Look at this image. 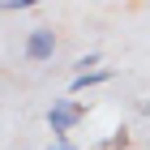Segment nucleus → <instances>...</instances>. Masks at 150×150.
Returning a JSON list of instances; mask_svg holds the SVG:
<instances>
[{"label":"nucleus","instance_id":"obj_5","mask_svg":"<svg viewBox=\"0 0 150 150\" xmlns=\"http://www.w3.org/2000/svg\"><path fill=\"white\" fill-rule=\"evenodd\" d=\"M52 150H77V146H69V142L60 137V142H52Z\"/></svg>","mask_w":150,"mask_h":150},{"label":"nucleus","instance_id":"obj_3","mask_svg":"<svg viewBox=\"0 0 150 150\" xmlns=\"http://www.w3.org/2000/svg\"><path fill=\"white\" fill-rule=\"evenodd\" d=\"M107 77H112L107 69H94V73H86V77H73V94H81L86 86H99V81H107Z\"/></svg>","mask_w":150,"mask_h":150},{"label":"nucleus","instance_id":"obj_2","mask_svg":"<svg viewBox=\"0 0 150 150\" xmlns=\"http://www.w3.org/2000/svg\"><path fill=\"white\" fill-rule=\"evenodd\" d=\"M52 52H56V35H52L47 26L30 30V39H26V56L35 60V64H43V60H52Z\"/></svg>","mask_w":150,"mask_h":150},{"label":"nucleus","instance_id":"obj_4","mask_svg":"<svg viewBox=\"0 0 150 150\" xmlns=\"http://www.w3.org/2000/svg\"><path fill=\"white\" fill-rule=\"evenodd\" d=\"M125 146H129V137H125V133H116V137H107L99 150H125Z\"/></svg>","mask_w":150,"mask_h":150},{"label":"nucleus","instance_id":"obj_1","mask_svg":"<svg viewBox=\"0 0 150 150\" xmlns=\"http://www.w3.org/2000/svg\"><path fill=\"white\" fill-rule=\"evenodd\" d=\"M81 116H86V112H81L77 103H69V99H60V103H52V112H47V125H52V133H56V142L64 137V133H69L73 125H77Z\"/></svg>","mask_w":150,"mask_h":150}]
</instances>
